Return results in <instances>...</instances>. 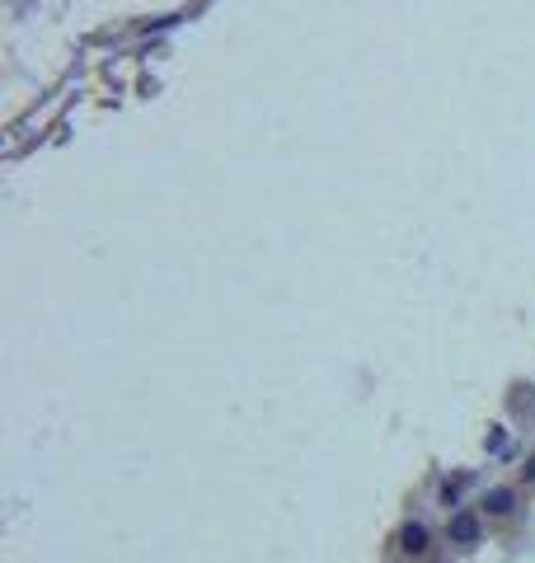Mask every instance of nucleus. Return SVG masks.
Wrapping results in <instances>:
<instances>
[{
  "mask_svg": "<svg viewBox=\"0 0 535 563\" xmlns=\"http://www.w3.org/2000/svg\"><path fill=\"white\" fill-rule=\"evenodd\" d=\"M479 474L474 470H456V474H441V479L433 484V503L441 507V512H456L460 503H466V488H474Z\"/></svg>",
  "mask_w": 535,
  "mask_h": 563,
  "instance_id": "20e7f679",
  "label": "nucleus"
},
{
  "mask_svg": "<svg viewBox=\"0 0 535 563\" xmlns=\"http://www.w3.org/2000/svg\"><path fill=\"white\" fill-rule=\"evenodd\" d=\"M516 484H522V488H535V451L522 461V470H516Z\"/></svg>",
  "mask_w": 535,
  "mask_h": 563,
  "instance_id": "423d86ee",
  "label": "nucleus"
},
{
  "mask_svg": "<svg viewBox=\"0 0 535 563\" xmlns=\"http://www.w3.org/2000/svg\"><path fill=\"white\" fill-rule=\"evenodd\" d=\"M503 446H507V428H503V422H493L489 437H484V451H489V455H498Z\"/></svg>",
  "mask_w": 535,
  "mask_h": 563,
  "instance_id": "39448f33",
  "label": "nucleus"
},
{
  "mask_svg": "<svg viewBox=\"0 0 535 563\" xmlns=\"http://www.w3.org/2000/svg\"><path fill=\"white\" fill-rule=\"evenodd\" d=\"M489 517L479 512V503H460L456 512H446V526H441V544L451 550H474V544L489 540Z\"/></svg>",
  "mask_w": 535,
  "mask_h": 563,
  "instance_id": "f257e3e1",
  "label": "nucleus"
},
{
  "mask_svg": "<svg viewBox=\"0 0 535 563\" xmlns=\"http://www.w3.org/2000/svg\"><path fill=\"white\" fill-rule=\"evenodd\" d=\"M437 544H441V536L433 531V521L427 517H404L400 531H395V559L400 563H427L437 554Z\"/></svg>",
  "mask_w": 535,
  "mask_h": 563,
  "instance_id": "7ed1b4c3",
  "label": "nucleus"
},
{
  "mask_svg": "<svg viewBox=\"0 0 535 563\" xmlns=\"http://www.w3.org/2000/svg\"><path fill=\"white\" fill-rule=\"evenodd\" d=\"M479 512H484L493 526H507V521H516L522 517V507H526V488L516 484V479H493V484H484L479 488Z\"/></svg>",
  "mask_w": 535,
  "mask_h": 563,
  "instance_id": "f03ea898",
  "label": "nucleus"
}]
</instances>
